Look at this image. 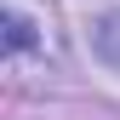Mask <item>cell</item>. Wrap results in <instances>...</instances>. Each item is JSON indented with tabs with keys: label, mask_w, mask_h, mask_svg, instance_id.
I'll use <instances>...</instances> for the list:
<instances>
[{
	"label": "cell",
	"mask_w": 120,
	"mask_h": 120,
	"mask_svg": "<svg viewBox=\"0 0 120 120\" xmlns=\"http://www.w3.org/2000/svg\"><path fill=\"white\" fill-rule=\"evenodd\" d=\"M6 46H11V52H29V46H34V29H29V17H17V11L6 17Z\"/></svg>",
	"instance_id": "obj_1"
}]
</instances>
